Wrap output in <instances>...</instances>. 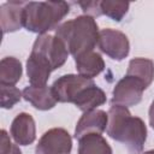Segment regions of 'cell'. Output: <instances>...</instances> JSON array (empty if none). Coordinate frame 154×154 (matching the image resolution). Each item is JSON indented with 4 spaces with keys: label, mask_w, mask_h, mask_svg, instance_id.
Listing matches in <instances>:
<instances>
[{
    "label": "cell",
    "mask_w": 154,
    "mask_h": 154,
    "mask_svg": "<svg viewBox=\"0 0 154 154\" xmlns=\"http://www.w3.org/2000/svg\"><path fill=\"white\" fill-rule=\"evenodd\" d=\"M107 135L123 143L129 154H142L146 140L147 126L138 117H132L128 107L120 105H112L107 112Z\"/></svg>",
    "instance_id": "6da1fadb"
},
{
    "label": "cell",
    "mask_w": 154,
    "mask_h": 154,
    "mask_svg": "<svg viewBox=\"0 0 154 154\" xmlns=\"http://www.w3.org/2000/svg\"><path fill=\"white\" fill-rule=\"evenodd\" d=\"M99 32L95 19L85 14L64 22L55 29V36L64 42L73 58L94 51L99 41Z\"/></svg>",
    "instance_id": "7a4b0ae2"
},
{
    "label": "cell",
    "mask_w": 154,
    "mask_h": 154,
    "mask_svg": "<svg viewBox=\"0 0 154 154\" xmlns=\"http://www.w3.org/2000/svg\"><path fill=\"white\" fill-rule=\"evenodd\" d=\"M70 12L65 1H29L24 6V28L38 35L55 30L61 19Z\"/></svg>",
    "instance_id": "3957f363"
},
{
    "label": "cell",
    "mask_w": 154,
    "mask_h": 154,
    "mask_svg": "<svg viewBox=\"0 0 154 154\" xmlns=\"http://www.w3.org/2000/svg\"><path fill=\"white\" fill-rule=\"evenodd\" d=\"M31 54L40 58L51 67L52 71H54L66 63L70 53L58 36L43 34L38 35V37L35 40Z\"/></svg>",
    "instance_id": "277c9868"
},
{
    "label": "cell",
    "mask_w": 154,
    "mask_h": 154,
    "mask_svg": "<svg viewBox=\"0 0 154 154\" xmlns=\"http://www.w3.org/2000/svg\"><path fill=\"white\" fill-rule=\"evenodd\" d=\"M97 46L103 54L116 61L124 60L130 52V42L128 36L124 32L111 28L100 30Z\"/></svg>",
    "instance_id": "5b68a950"
},
{
    "label": "cell",
    "mask_w": 154,
    "mask_h": 154,
    "mask_svg": "<svg viewBox=\"0 0 154 154\" xmlns=\"http://www.w3.org/2000/svg\"><path fill=\"white\" fill-rule=\"evenodd\" d=\"M95 84L93 79L85 78L81 75H64L54 81L52 85L53 94L58 102H71L88 87Z\"/></svg>",
    "instance_id": "8992f818"
},
{
    "label": "cell",
    "mask_w": 154,
    "mask_h": 154,
    "mask_svg": "<svg viewBox=\"0 0 154 154\" xmlns=\"http://www.w3.org/2000/svg\"><path fill=\"white\" fill-rule=\"evenodd\" d=\"M146 85L137 78L125 75L117 82L112 91V105H120L124 107L136 106L141 102Z\"/></svg>",
    "instance_id": "52a82bcc"
},
{
    "label": "cell",
    "mask_w": 154,
    "mask_h": 154,
    "mask_svg": "<svg viewBox=\"0 0 154 154\" xmlns=\"http://www.w3.org/2000/svg\"><path fill=\"white\" fill-rule=\"evenodd\" d=\"M72 137L63 128H53L46 131L38 140L35 154H70Z\"/></svg>",
    "instance_id": "ba28073f"
},
{
    "label": "cell",
    "mask_w": 154,
    "mask_h": 154,
    "mask_svg": "<svg viewBox=\"0 0 154 154\" xmlns=\"http://www.w3.org/2000/svg\"><path fill=\"white\" fill-rule=\"evenodd\" d=\"M10 134L16 144L29 146L36 138V125L31 114L26 112L18 113L11 123Z\"/></svg>",
    "instance_id": "9c48e42d"
},
{
    "label": "cell",
    "mask_w": 154,
    "mask_h": 154,
    "mask_svg": "<svg viewBox=\"0 0 154 154\" xmlns=\"http://www.w3.org/2000/svg\"><path fill=\"white\" fill-rule=\"evenodd\" d=\"M108 123V116L102 109H93L84 112L78 119L75 129V138L79 140L81 137L89 134H102Z\"/></svg>",
    "instance_id": "30bf717a"
},
{
    "label": "cell",
    "mask_w": 154,
    "mask_h": 154,
    "mask_svg": "<svg viewBox=\"0 0 154 154\" xmlns=\"http://www.w3.org/2000/svg\"><path fill=\"white\" fill-rule=\"evenodd\" d=\"M24 1H7L0 6V26L2 34L14 32L24 26Z\"/></svg>",
    "instance_id": "8fae6325"
},
{
    "label": "cell",
    "mask_w": 154,
    "mask_h": 154,
    "mask_svg": "<svg viewBox=\"0 0 154 154\" xmlns=\"http://www.w3.org/2000/svg\"><path fill=\"white\" fill-rule=\"evenodd\" d=\"M23 99L31 103L32 107L40 111H48L52 109L57 105V99L53 94L52 87L43 85V87H35L28 85L23 89Z\"/></svg>",
    "instance_id": "7c38bea8"
},
{
    "label": "cell",
    "mask_w": 154,
    "mask_h": 154,
    "mask_svg": "<svg viewBox=\"0 0 154 154\" xmlns=\"http://www.w3.org/2000/svg\"><path fill=\"white\" fill-rule=\"evenodd\" d=\"M76 70L78 75L93 79L105 70V61L100 53L91 51L75 58Z\"/></svg>",
    "instance_id": "4fadbf2b"
},
{
    "label": "cell",
    "mask_w": 154,
    "mask_h": 154,
    "mask_svg": "<svg viewBox=\"0 0 154 154\" xmlns=\"http://www.w3.org/2000/svg\"><path fill=\"white\" fill-rule=\"evenodd\" d=\"M107 97L105 91L99 88L96 84H93L88 88H85L73 101V105L81 109L83 113L89 112L93 109H96L99 106L106 103Z\"/></svg>",
    "instance_id": "5bb4252c"
},
{
    "label": "cell",
    "mask_w": 154,
    "mask_h": 154,
    "mask_svg": "<svg viewBox=\"0 0 154 154\" xmlns=\"http://www.w3.org/2000/svg\"><path fill=\"white\" fill-rule=\"evenodd\" d=\"M51 72H52L51 67L45 61H42L40 58L30 53L26 60V75L30 85H35V87L47 85Z\"/></svg>",
    "instance_id": "9a60e30c"
},
{
    "label": "cell",
    "mask_w": 154,
    "mask_h": 154,
    "mask_svg": "<svg viewBox=\"0 0 154 154\" xmlns=\"http://www.w3.org/2000/svg\"><path fill=\"white\" fill-rule=\"evenodd\" d=\"M126 75L140 79L148 88L154 81V63L147 58H134L129 61Z\"/></svg>",
    "instance_id": "2e32d148"
},
{
    "label": "cell",
    "mask_w": 154,
    "mask_h": 154,
    "mask_svg": "<svg viewBox=\"0 0 154 154\" xmlns=\"http://www.w3.org/2000/svg\"><path fill=\"white\" fill-rule=\"evenodd\" d=\"M78 154H113L101 134H89L78 140Z\"/></svg>",
    "instance_id": "e0dca14e"
},
{
    "label": "cell",
    "mask_w": 154,
    "mask_h": 154,
    "mask_svg": "<svg viewBox=\"0 0 154 154\" xmlns=\"http://www.w3.org/2000/svg\"><path fill=\"white\" fill-rule=\"evenodd\" d=\"M23 73L22 63L14 57H5L0 61V85H14Z\"/></svg>",
    "instance_id": "ac0fdd59"
},
{
    "label": "cell",
    "mask_w": 154,
    "mask_h": 154,
    "mask_svg": "<svg viewBox=\"0 0 154 154\" xmlns=\"http://www.w3.org/2000/svg\"><path fill=\"white\" fill-rule=\"evenodd\" d=\"M101 14L111 18L114 22H120L129 11L130 4L126 1L118 0H105L101 1Z\"/></svg>",
    "instance_id": "d6986e66"
},
{
    "label": "cell",
    "mask_w": 154,
    "mask_h": 154,
    "mask_svg": "<svg viewBox=\"0 0 154 154\" xmlns=\"http://www.w3.org/2000/svg\"><path fill=\"white\" fill-rule=\"evenodd\" d=\"M0 93H1V97H0L1 107L5 109L12 108L23 97V93L14 85H0Z\"/></svg>",
    "instance_id": "ffe728a7"
},
{
    "label": "cell",
    "mask_w": 154,
    "mask_h": 154,
    "mask_svg": "<svg viewBox=\"0 0 154 154\" xmlns=\"http://www.w3.org/2000/svg\"><path fill=\"white\" fill-rule=\"evenodd\" d=\"M0 154H22L19 146L11 142L10 136L4 129L0 131Z\"/></svg>",
    "instance_id": "44dd1931"
},
{
    "label": "cell",
    "mask_w": 154,
    "mask_h": 154,
    "mask_svg": "<svg viewBox=\"0 0 154 154\" xmlns=\"http://www.w3.org/2000/svg\"><path fill=\"white\" fill-rule=\"evenodd\" d=\"M82 11L85 16H90L93 18L102 16L101 14V1H81L78 2Z\"/></svg>",
    "instance_id": "7402d4cb"
},
{
    "label": "cell",
    "mask_w": 154,
    "mask_h": 154,
    "mask_svg": "<svg viewBox=\"0 0 154 154\" xmlns=\"http://www.w3.org/2000/svg\"><path fill=\"white\" fill-rule=\"evenodd\" d=\"M148 118H149V125L154 130V100L150 103V107H149V111H148Z\"/></svg>",
    "instance_id": "603a6c76"
},
{
    "label": "cell",
    "mask_w": 154,
    "mask_h": 154,
    "mask_svg": "<svg viewBox=\"0 0 154 154\" xmlns=\"http://www.w3.org/2000/svg\"><path fill=\"white\" fill-rule=\"evenodd\" d=\"M142 154H154V149H152V150H147V152H144V153H142Z\"/></svg>",
    "instance_id": "cb8c5ba5"
}]
</instances>
